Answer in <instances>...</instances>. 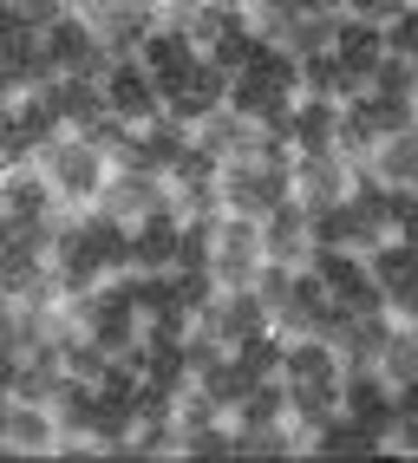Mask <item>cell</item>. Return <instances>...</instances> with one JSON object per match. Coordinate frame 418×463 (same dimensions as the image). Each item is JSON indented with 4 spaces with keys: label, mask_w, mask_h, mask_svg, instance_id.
Segmentation results:
<instances>
[{
    "label": "cell",
    "mask_w": 418,
    "mask_h": 463,
    "mask_svg": "<svg viewBox=\"0 0 418 463\" xmlns=\"http://www.w3.org/2000/svg\"><path fill=\"white\" fill-rule=\"evenodd\" d=\"M33 164H40V176L52 183V196L72 203V209H92L99 190H105V176H111V157H105V150L85 137V131H59V137H46V144L33 150Z\"/></svg>",
    "instance_id": "cell-1"
},
{
    "label": "cell",
    "mask_w": 418,
    "mask_h": 463,
    "mask_svg": "<svg viewBox=\"0 0 418 463\" xmlns=\"http://www.w3.org/2000/svg\"><path fill=\"white\" fill-rule=\"evenodd\" d=\"M294 170V164H288ZM288 170H275V164H255V157H235V164H223L216 170V190H223V215H261L275 209V203H288L294 196V176Z\"/></svg>",
    "instance_id": "cell-2"
},
{
    "label": "cell",
    "mask_w": 418,
    "mask_h": 463,
    "mask_svg": "<svg viewBox=\"0 0 418 463\" xmlns=\"http://www.w3.org/2000/svg\"><path fill=\"white\" fill-rule=\"evenodd\" d=\"M340 411L353 418V430L366 438V450H385V438H393V385L379 379V365H347L340 373Z\"/></svg>",
    "instance_id": "cell-3"
},
{
    "label": "cell",
    "mask_w": 418,
    "mask_h": 463,
    "mask_svg": "<svg viewBox=\"0 0 418 463\" xmlns=\"http://www.w3.org/2000/svg\"><path fill=\"white\" fill-rule=\"evenodd\" d=\"M261 222L255 215H216V249H209V274L216 288H255L261 274Z\"/></svg>",
    "instance_id": "cell-4"
},
{
    "label": "cell",
    "mask_w": 418,
    "mask_h": 463,
    "mask_svg": "<svg viewBox=\"0 0 418 463\" xmlns=\"http://www.w3.org/2000/svg\"><path fill=\"white\" fill-rule=\"evenodd\" d=\"M294 203H301L308 215L320 209H340L353 196V164L340 157V150H294Z\"/></svg>",
    "instance_id": "cell-5"
},
{
    "label": "cell",
    "mask_w": 418,
    "mask_h": 463,
    "mask_svg": "<svg viewBox=\"0 0 418 463\" xmlns=\"http://www.w3.org/2000/svg\"><path fill=\"white\" fill-rule=\"evenodd\" d=\"M72 14L99 33V46L111 59H125L144 46V33L157 26V7H131V0H72Z\"/></svg>",
    "instance_id": "cell-6"
},
{
    "label": "cell",
    "mask_w": 418,
    "mask_h": 463,
    "mask_svg": "<svg viewBox=\"0 0 418 463\" xmlns=\"http://www.w3.org/2000/svg\"><path fill=\"white\" fill-rule=\"evenodd\" d=\"M105 111H111V118H125V125H151V118L164 111L157 79L144 72V59H138V52L111 59V72H105Z\"/></svg>",
    "instance_id": "cell-7"
},
{
    "label": "cell",
    "mask_w": 418,
    "mask_h": 463,
    "mask_svg": "<svg viewBox=\"0 0 418 463\" xmlns=\"http://www.w3.org/2000/svg\"><path fill=\"white\" fill-rule=\"evenodd\" d=\"M52 209H59V196H52V183L40 176L33 157L14 164V170H0V222H14V229H40Z\"/></svg>",
    "instance_id": "cell-8"
},
{
    "label": "cell",
    "mask_w": 418,
    "mask_h": 463,
    "mask_svg": "<svg viewBox=\"0 0 418 463\" xmlns=\"http://www.w3.org/2000/svg\"><path fill=\"white\" fill-rule=\"evenodd\" d=\"M203 333H216L223 346H242L249 333H268V307L255 300V288H216V300L196 314Z\"/></svg>",
    "instance_id": "cell-9"
},
{
    "label": "cell",
    "mask_w": 418,
    "mask_h": 463,
    "mask_svg": "<svg viewBox=\"0 0 418 463\" xmlns=\"http://www.w3.org/2000/svg\"><path fill=\"white\" fill-rule=\"evenodd\" d=\"M190 144L203 150V157H216V164H235V157H255V144H261V125H249L242 111H203L196 125H190Z\"/></svg>",
    "instance_id": "cell-10"
},
{
    "label": "cell",
    "mask_w": 418,
    "mask_h": 463,
    "mask_svg": "<svg viewBox=\"0 0 418 463\" xmlns=\"http://www.w3.org/2000/svg\"><path fill=\"white\" fill-rule=\"evenodd\" d=\"M164 203H170V183L164 176H151V170H111L92 209L118 215V222H144V215L164 209Z\"/></svg>",
    "instance_id": "cell-11"
},
{
    "label": "cell",
    "mask_w": 418,
    "mask_h": 463,
    "mask_svg": "<svg viewBox=\"0 0 418 463\" xmlns=\"http://www.w3.org/2000/svg\"><path fill=\"white\" fill-rule=\"evenodd\" d=\"M261 255L268 261H288V268H308V255H314V215L294 196L261 215Z\"/></svg>",
    "instance_id": "cell-12"
},
{
    "label": "cell",
    "mask_w": 418,
    "mask_h": 463,
    "mask_svg": "<svg viewBox=\"0 0 418 463\" xmlns=\"http://www.w3.org/2000/svg\"><path fill=\"white\" fill-rule=\"evenodd\" d=\"M229 111H242L249 125H261V131H288V111H294V91H281L275 79H261L255 66L249 72H235L229 79V99H223Z\"/></svg>",
    "instance_id": "cell-13"
},
{
    "label": "cell",
    "mask_w": 418,
    "mask_h": 463,
    "mask_svg": "<svg viewBox=\"0 0 418 463\" xmlns=\"http://www.w3.org/2000/svg\"><path fill=\"white\" fill-rule=\"evenodd\" d=\"M138 59H144V72L157 79V99H164V91H176V85L190 79V66H196V40L176 33V26H151V33H144V46H138Z\"/></svg>",
    "instance_id": "cell-14"
},
{
    "label": "cell",
    "mask_w": 418,
    "mask_h": 463,
    "mask_svg": "<svg viewBox=\"0 0 418 463\" xmlns=\"http://www.w3.org/2000/svg\"><path fill=\"white\" fill-rule=\"evenodd\" d=\"M340 373H347V359H340L334 339L301 333V339H288V346H281V379L288 385H340Z\"/></svg>",
    "instance_id": "cell-15"
},
{
    "label": "cell",
    "mask_w": 418,
    "mask_h": 463,
    "mask_svg": "<svg viewBox=\"0 0 418 463\" xmlns=\"http://www.w3.org/2000/svg\"><path fill=\"white\" fill-rule=\"evenodd\" d=\"M176 229H184V215H176L170 203L151 209L144 222H131V268H138V274H164V268H176Z\"/></svg>",
    "instance_id": "cell-16"
},
{
    "label": "cell",
    "mask_w": 418,
    "mask_h": 463,
    "mask_svg": "<svg viewBox=\"0 0 418 463\" xmlns=\"http://www.w3.org/2000/svg\"><path fill=\"white\" fill-rule=\"evenodd\" d=\"M334 59H340V72H347V85L353 91H366L373 85V72H379V59H385V26H373V20H340V46H334Z\"/></svg>",
    "instance_id": "cell-17"
},
{
    "label": "cell",
    "mask_w": 418,
    "mask_h": 463,
    "mask_svg": "<svg viewBox=\"0 0 418 463\" xmlns=\"http://www.w3.org/2000/svg\"><path fill=\"white\" fill-rule=\"evenodd\" d=\"M0 450H7V457H59V418H52V405H26V398H14Z\"/></svg>",
    "instance_id": "cell-18"
},
{
    "label": "cell",
    "mask_w": 418,
    "mask_h": 463,
    "mask_svg": "<svg viewBox=\"0 0 418 463\" xmlns=\"http://www.w3.org/2000/svg\"><path fill=\"white\" fill-rule=\"evenodd\" d=\"M79 235H85V255H92L105 274L131 268V222H118L105 209H79Z\"/></svg>",
    "instance_id": "cell-19"
},
{
    "label": "cell",
    "mask_w": 418,
    "mask_h": 463,
    "mask_svg": "<svg viewBox=\"0 0 418 463\" xmlns=\"http://www.w3.org/2000/svg\"><path fill=\"white\" fill-rule=\"evenodd\" d=\"M46 99L59 105V125H66V131H85L92 118H105V85L99 79L59 72V79H46Z\"/></svg>",
    "instance_id": "cell-20"
},
{
    "label": "cell",
    "mask_w": 418,
    "mask_h": 463,
    "mask_svg": "<svg viewBox=\"0 0 418 463\" xmlns=\"http://www.w3.org/2000/svg\"><path fill=\"white\" fill-rule=\"evenodd\" d=\"M99 392V385H92ZM131 430H138V398H92V450L99 457H125L131 444Z\"/></svg>",
    "instance_id": "cell-21"
},
{
    "label": "cell",
    "mask_w": 418,
    "mask_h": 463,
    "mask_svg": "<svg viewBox=\"0 0 418 463\" xmlns=\"http://www.w3.org/2000/svg\"><path fill=\"white\" fill-rule=\"evenodd\" d=\"M334 131H340V105L334 99H294V111H288V137H294V150H334Z\"/></svg>",
    "instance_id": "cell-22"
},
{
    "label": "cell",
    "mask_w": 418,
    "mask_h": 463,
    "mask_svg": "<svg viewBox=\"0 0 418 463\" xmlns=\"http://www.w3.org/2000/svg\"><path fill=\"white\" fill-rule=\"evenodd\" d=\"M373 176L385 190H418V125L373 144Z\"/></svg>",
    "instance_id": "cell-23"
},
{
    "label": "cell",
    "mask_w": 418,
    "mask_h": 463,
    "mask_svg": "<svg viewBox=\"0 0 418 463\" xmlns=\"http://www.w3.org/2000/svg\"><path fill=\"white\" fill-rule=\"evenodd\" d=\"M385 333H393V314H385V307H379V314H353V307H347V326H340L334 346H340L347 365H379Z\"/></svg>",
    "instance_id": "cell-24"
},
{
    "label": "cell",
    "mask_w": 418,
    "mask_h": 463,
    "mask_svg": "<svg viewBox=\"0 0 418 463\" xmlns=\"http://www.w3.org/2000/svg\"><path fill=\"white\" fill-rule=\"evenodd\" d=\"M144 385H157V392H184V385H190L184 339H170V333H144Z\"/></svg>",
    "instance_id": "cell-25"
},
{
    "label": "cell",
    "mask_w": 418,
    "mask_h": 463,
    "mask_svg": "<svg viewBox=\"0 0 418 463\" xmlns=\"http://www.w3.org/2000/svg\"><path fill=\"white\" fill-rule=\"evenodd\" d=\"M281 418H288V385L281 379H261V385H249L242 398H235L229 430H261V424H281Z\"/></svg>",
    "instance_id": "cell-26"
},
{
    "label": "cell",
    "mask_w": 418,
    "mask_h": 463,
    "mask_svg": "<svg viewBox=\"0 0 418 463\" xmlns=\"http://www.w3.org/2000/svg\"><path fill=\"white\" fill-rule=\"evenodd\" d=\"M59 379H66V365H59V346H46V353H26V359H20V373H14L7 392L26 398V405H52Z\"/></svg>",
    "instance_id": "cell-27"
},
{
    "label": "cell",
    "mask_w": 418,
    "mask_h": 463,
    "mask_svg": "<svg viewBox=\"0 0 418 463\" xmlns=\"http://www.w3.org/2000/svg\"><path fill=\"white\" fill-rule=\"evenodd\" d=\"M340 20H347V7L294 14V33H288V46H281V52H294V59H308V52H334V46H340Z\"/></svg>",
    "instance_id": "cell-28"
},
{
    "label": "cell",
    "mask_w": 418,
    "mask_h": 463,
    "mask_svg": "<svg viewBox=\"0 0 418 463\" xmlns=\"http://www.w3.org/2000/svg\"><path fill=\"white\" fill-rule=\"evenodd\" d=\"M379 379H385V385L418 379V326L393 320V333H385V346H379Z\"/></svg>",
    "instance_id": "cell-29"
},
{
    "label": "cell",
    "mask_w": 418,
    "mask_h": 463,
    "mask_svg": "<svg viewBox=\"0 0 418 463\" xmlns=\"http://www.w3.org/2000/svg\"><path fill=\"white\" fill-rule=\"evenodd\" d=\"M366 274H373L379 288H399V281H412V274H418V249H412V241H399V235H385L379 249H366Z\"/></svg>",
    "instance_id": "cell-30"
},
{
    "label": "cell",
    "mask_w": 418,
    "mask_h": 463,
    "mask_svg": "<svg viewBox=\"0 0 418 463\" xmlns=\"http://www.w3.org/2000/svg\"><path fill=\"white\" fill-rule=\"evenodd\" d=\"M281 346H288V339H275V333H249L242 346H235V365H242V379H249V385L281 379Z\"/></svg>",
    "instance_id": "cell-31"
},
{
    "label": "cell",
    "mask_w": 418,
    "mask_h": 463,
    "mask_svg": "<svg viewBox=\"0 0 418 463\" xmlns=\"http://www.w3.org/2000/svg\"><path fill=\"white\" fill-rule=\"evenodd\" d=\"M301 91H308V99H353V85H347V72H340V59L334 52H308L301 59Z\"/></svg>",
    "instance_id": "cell-32"
},
{
    "label": "cell",
    "mask_w": 418,
    "mask_h": 463,
    "mask_svg": "<svg viewBox=\"0 0 418 463\" xmlns=\"http://www.w3.org/2000/svg\"><path fill=\"white\" fill-rule=\"evenodd\" d=\"M59 365H66L72 379H85V385H99L111 359H105V346H99L92 333H66V339H59Z\"/></svg>",
    "instance_id": "cell-33"
},
{
    "label": "cell",
    "mask_w": 418,
    "mask_h": 463,
    "mask_svg": "<svg viewBox=\"0 0 418 463\" xmlns=\"http://www.w3.org/2000/svg\"><path fill=\"white\" fill-rule=\"evenodd\" d=\"M14 118L33 131V144H46V137L66 131V125H59V105L46 99V85H40V91H20V99H14Z\"/></svg>",
    "instance_id": "cell-34"
},
{
    "label": "cell",
    "mask_w": 418,
    "mask_h": 463,
    "mask_svg": "<svg viewBox=\"0 0 418 463\" xmlns=\"http://www.w3.org/2000/svg\"><path fill=\"white\" fill-rule=\"evenodd\" d=\"M373 91H393V99H418V59L385 52V59H379V72H373Z\"/></svg>",
    "instance_id": "cell-35"
},
{
    "label": "cell",
    "mask_w": 418,
    "mask_h": 463,
    "mask_svg": "<svg viewBox=\"0 0 418 463\" xmlns=\"http://www.w3.org/2000/svg\"><path fill=\"white\" fill-rule=\"evenodd\" d=\"M255 46H261V40L249 33V26H235V33H223L216 46H203V52H209V59H216V66H223V72L235 79V72H242L249 59H255Z\"/></svg>",
    "instance_id": "cell-36"
},
{
    "label": "cell",
    "mask_w": 418,
    "mask_h": 463,
    "mask_svg": "<svg viewBox=\"0 0 418 463\" xmlns=\"http://www.w3.org/2000/svg\"><path fill=\"white\" fill-rule=\"evenodd\" d=\"M33 131H26L20 125V118H14V105L7 111H0V170H14V164H26V157H33Z\"/></svg>",
    "instance_id": "cell-37"
},
{
    "label": "cell",
    "mask_w": 418,
    "mask_h": 463,
    "mask_svg": "<svg viewBox=\"0 0 418 463\" xmlns=\"http://www.w3.org/2000/svg\"><path fill=\"white\" fill-rule=\"evenodd\" d=\"M288 288H294V268H288V261H261V274H255V300L268 307V314H281V307H288Z\"/></svg>",
    "instance_id": "cell-38"
},
{
    "label": "cell",
    "mask_w": 418,
    "mask_h": 463,
    "mask_svg": "<svg viewBox=\"0 0 418 463\" xmlns=\"http://www.w3.org/2000/svg\"><path fill=\"white\" fill-rule=\"evenodd\" d=\"M170 274H176V294H184L190 314H203V307L216 300V274L209 268H170Z\"/></svg>",
    "instance_id": "cell-39"
},
{
    "label": "cell",
    "mask_w": 418,
    "mask_h": 463,
    "mask_svg": "<svg viewBox=\"0 0 418 463\" xmlns=\"http://www.w3.org/2000/svg\"><path fill=\"white\" fill-rule=\"evenodd\" d=\"M385 52H399V59H418V7H405L393 26H385Z\"/></svg>",
    "instance_id": "cell-40"
},
{
    "label": "cell",
    "mask_w": 418,
    "mask_h": 463,
    "mask_svg": "<svg viewBox=\"0 0 418 463\" xmlns=\"http://www.w3.org/2000/svg\"><path fill=\"white\" fill-rule=\"evenodd\" d=\"M405 7H412V0H347V14H353V20H373V26H393Z\"/></svg>",
    "instance_id": "cell-41"
},
{
    "label": "cell",
    "mask_w": 418,
    "mask_h": 463,
    "mask_svg": "<svg viewBox=\"0 0 418 463\" xmlns=\"http://www.w3.org/2000/svg\"><path fill=\"white\" fill-rule=\"evenodd\" d=\"M385 314L405 320V326H418V274H412V281H399V288H385Z\"/></svg>",
    "instance_id": "cell-42"
},
{
    "label": "cell",
    "mask_w": 418,
    "mask_h": 463,
    "mask_svg": "<svg viewBox=\"0 0 418 463\" xmlns=\"http://www.w3.org/2000/svg\"><path fill=\"white\" fill-rule=\"evenodd\" d=\"M385 450H399V457H418V418H393V438H385Z\"/></svg>",
    "instance_id": "cell-43"
},
{
    "label": "cell",
    "mask_w": 418,
    "mask_h": 463,
    "mask_svg": "<svg viewBox=\"0 0 418 463\" xmlns=\"http://www.w3.org/2000/svg\"><path fill=\"white\" fill-rule=\"evenodd\" d=\"M393 405H399L405 418H418V379H405V385H393Z\"/></svg>",
    "instance_id": "cell-44"
},
{
    "label": "cell",
    "mask_w": 418,
    "mask_h": 463,
    "mask_svg": "<svg viewBox=\"0 0 418 463\" xmlns=\"http://www.w3.org/2000/svg\"><path fill=\"white\" fill-rule=\"evenodd\" d=\"M14 320H20V300L0 294V339H14Z\"/></svg>",
    "instance_id": "cell-45"
},
{
    "label": "cell",
    "mask_w": 418,
    "mask_h": 463,
    "mask_svg": "<svg viewBox=\"0 0 418 463\" xmlns=\"http://www.w3.org/2000/svg\"><path fill=\"white\" fill-rule=\"evenodd\" d=\"M7 411H14V392H0V438H7ZM7 457V450H0Z\"/></svg>",
    "instance_id": "cell-46"
},
{
    "label": "cell",
    "mask_w": 418,
    "mask_h": 463,
    "mask_svg": "<svg viewBox=\"0 0 418 463\" xmlns=\"http://www.w3.org/2000/svg\"><path fill=\"white\" fill-rule=\"evenodd\" d=\"M14 99H20V91H14V85H7V79H0V111H7V105H14Z\"/></svg>",
    "instance_id": "cell-47"
},
{
    "label": "cell",
    "mask_w": 418,
    "mask_h": 463,
    "mask_svg": "<svg viewBox=\"0 0 418 463\" xmlns=\"http://www.w3.org/2000/svg\"><path fill=\"white\" fill-rule=\"evenodd\" d=\"M20 14H14V0H0V26H14Z\"/></svg>",
    "instance_id": "cell-48"
},
{
    "label": "cell",
    "mask_w": 418,
    "mask_h": 463,
    "mask_svg": "<svg viewBox=\"0 0 418 463\" xmlns=\"http://www.w3.org/2000/svg\"><path fill=\"white\" fill-rule=\"evenodd\" d=\"M131 7H157V0H131Z\"/></svg>",
    "instance_id": "cell-49"
},
{
    "label": "cell",
    "mask_w": 418,
    "mask_h": 463,
    "mask_svg": "<svg viewBox=\"0 0 418 463\" xmlns=\"http://www.w3.org/2000/svg\"><path fill=\"white\" fill-rule=\"evenodd\" d=\"M412 7H418V0H412Z\"/></svg>",
    "instance_id": "cell-50"
}]
</instances>
